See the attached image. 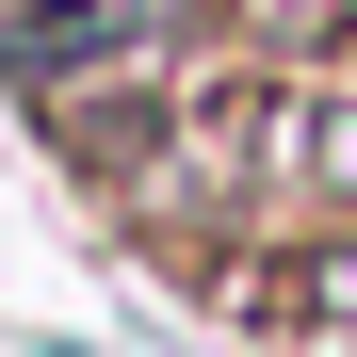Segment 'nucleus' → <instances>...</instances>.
Returning a JSON list of instances; mask_svg holds the SVG:
<instances>
[{
    "mask_svg": "<svg viewBox=\"0 0 357 357\" xmlns=\"http://www.w3.org/2000/svg\"><path fill=\"white\" fill-rule=\"evenodd\" d=\"M114 49H130V0H17V17H0V66L33 98L82 82V66H114Z\"/></svg>",
    "mask_w": 357,
    "mask_h": 357,
    "instance_id": "1",
    "label": "nucleus"
},
{
    "mask_svg": "<svg viewBox=\"0 0 357 357\" xmlns=\"http://www.w3.org/2000/svg\"><path fill=\"white\" fill-rule=\"evenodd\" d=\"M292 292H309V325H357V244H325V260L292 276Z\"/></svg>",
    "mask_w": 357,
    "mask_h": 357,
    "instance_id": "2",
    "label": "nucleus"
},
{
    "mask_svg": "<svg viewBox=\"0 0 357 357\" xmlns=\"http://www.w3.org/2000/svg\"><path fill=\"white\" fill-rule=\"evenodd\" d=\"M309 146H325V178L357 195V98H325V130H309Z\"/></svg>",
    "mask_w": 357,
    "mask_h": 357,
    "instance_id": "3",
    "label": "nucleus"
}]
</instances>
